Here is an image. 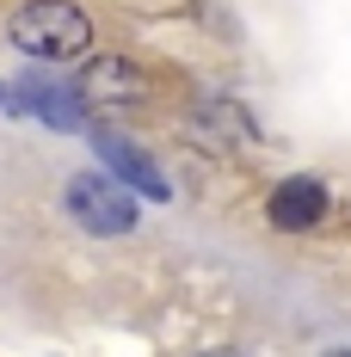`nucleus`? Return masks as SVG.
<instances>
[{
	"label": "nucleus",
	"instance_id": "1",
	"mask_svg": "<svg viewBox=\"0 0 351 357\" xmlns=\"http://www.w3.org/2000/svg\"><path fill=\"white\" fill-rule=\"evenodd\" d=\"M6 37L25 50V56H43V62H62V56H80L93 43V19L74 6V0H25L13 13Z\"/></svg>",
	"mask_w": 351,
	"mask_h": 357
},
{
	"label": "nucleus",
	"instance_id": "2",
	"mask_svg": "<svg viewBox=\"0 0 351 357\" xmlns=\"http://www.w3.org/2000/svg\"><path fill=\"white\" fill-rule=\"evenodd\" d=\"M68 215L87 228V234H130L136 228V197L117 185V178H105V173H80V178H68Z\"/></svg>",
	"mask_w": 351,
	"mask_h": 357
},
{
	"label": "nucleus",
	"instance_id": "3",
	"mask_svg": "<svg viewBox=\"0 0 351 357\" xmlns=\"http://www.w3.org/2000/svg\"><path fill=\"white\" fill-rule=\"evenodd\" d=\"M74 86H80L87 105H136V99H148L142 68H136V62H124V56H93L87 68L74 74Z\"/></svg>",
	"mask_w": 351,
	"mask_h": 357
},
{
	"label": "nucleus",
	"instance_id": "4",
	"mask_svg": "<svg viewBox=\"0 0 351 357\" xmlns=\"http://www.w3.org/2000/svg\"><path fill=\"white\" fill-rule=\"evenodd\" d=\"M19 105L37 111L50 130H68V136H80L87 130V99H80V86L74 80H43V74H31V80H19Z\"/></svg>",
	"mask_w": 351,
	"mask_h": 357
},
{
	"label": "nucleus",
	"instance_id": "5",
	"mask_svg": "<svg viewBox=\"0 0 351 357\" xmlns=\"http://www.w3.org/2000/svg\"><path fill=\"white\" fill-rule=\"evenodd\" d=\"M265 215H271V228H290V234H308V228H320L327 222V185L320 178H283L278 191H271V204H265Z\"/></svg>",
	"mask_w": 351,
	"mask_h": 357
},
{
	"label": "nucleus",
	"instance_id": "6",
	"mask_svg": "<svg viewBox=\"0 0 351 357\" xmlns=\"http://www.w3.org/2000/svg\"><path fill=\"white\" fill-rule=\"evenodd\" d=\"M93 148L105 154V167H111L117 178H130V185H142L148 197H173V185L160 178V167H154V160H148V154H142L136 142H124V136H111V130H93Z\"/></svg>",
	"mask_w": 351,
	"mask_h": 357
},
{
	"label": "nucleus",
	"instance_id": "7",
	"mask_svg": "<svg viewBox=\"0 0 351 357\" xmlns=\"http://www.w3.org/2000/svg\"><path fill=\"white\" fill-rule=\"evenodd\" d=\"M204 357H241V351H204Z\"/></svg>",
	"mask_w": 351,
	"mask_h": 357
},
{
	"label": "nucleus",
	"instance_id": "8",
	"mask_svg": "<svg viewBox=\"0 0 351 357\" xmlns=\"http://www.w3.org/2000/svg\"><path fill=\"white\" fill-rule=\"evenodd\" d=\"M327 357H351V351H327Z\"/></svg>",
	"mask_w": 351,
	"mask_h": 357
}]
</instances>
